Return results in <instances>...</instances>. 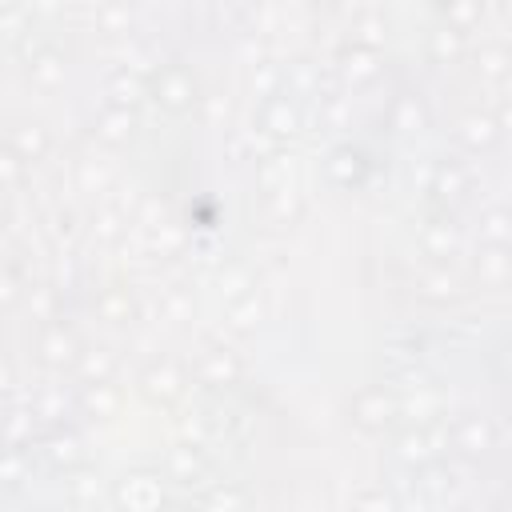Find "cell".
<instances>
[{
    "label": "cell",
    "instance_id": "1f68e13d",
    "mask_svg": "<svg viewBox=\"0 0 512 512\" xmlns=\"http://www.w3.org/2000/svg\"><path fill=\"white\" fill-rule=\"evenodd\" d=\"M440 16H444V28H452V32H472L480 20H484V4H476V0H456V4H440Z\"/></svg>",
    "mask_w": 512,
    "mask_h": 512
},
{
    "label": "cell",
    "instance_id": "7dc6e473",
    "mask_svg": "<svg viewBox=\"0 0 512 512\" xmlns=\"http://www.w3.org/2000/svg\"><path fill=\"white\" fill-rule=\"evenodd\" d=\"M92 232H96V240H116L120 232H124V212L120 208H104L96 220H92Z\"/></svg>",
    "mask_w": 512,
    "mask_h": 512
},
{
    "label": "cell",
    "instance_id": "bcb514c9",
    "mask_svg": "<svg viewBox=\"0 0 512 512\" xmlns=\"http://www.w3.org/2000/svg\"><path fill=\"white\" fill-rule=\"evenodd\" d=\"M348 100L340 96V92H332V96H320V120H324V128H344L348 124Z\"/></svg>",
    "mask_w": 512,
    "mask_h": 512
},
{
    "label": "cell",
    "instance_id": "d590c367",
    "mask_svg": "<svg viewBox=\"0 0 512 512\" xmlns=\"http://www.w3.org/2000/svg\"><path fill=\"white\" fill-rule=\"evenodd\" d=\"M28 480V452L0 444V488H20Z\"/></svg>",
    "mask_w": 512,
    "mask_h": 512
},
{
    "label": "cell",
    "instance_id": "277c9868",
    "mask_svg": "<svg viewBox=\"0 0 512 512\" xmlns=\"http://www.w3.org/2000/svg\"><path fill=\"white\" fill-rule=\"evenodd\" d=\"M448 444L464 456V460H480L496 448V424L484 412H460L448 428Z\"/></svg>",
    "mask_w": 512,
    "mask_h": 512
},
{
    "label": "cell",
    "instance_id": "db71d44e",
    "mask_svg": "<svg viewBox=\"0 0 512 512\" xmlns=\"http://www.w3.org/2000/svg\"><path fill=\"white\" fill-rule=\"evenodd\" d=\"M204 100V120H212V124H220V120H228V96H220V92H212V96H200Z\"/></svg>",
    "mask_w": 512,
    "mask_h": 512
},
{
    "label": "cell",
    "instance_id": "6f0895ef",
    "mask_svg": "<svg viewBox=\"0 0 512 512\" xmlns=\"http://www.w3.org/2000/svg\"><path fill=\"white\" fill-rule=\"evenodd\" d=\"M52 232H56L60 240H68V236L76 232V220H72V212H60V216H56V224H52Z\"/></svg>",
    "mask_w": 512,
    "mask_h": 512
},
{
    "label": "cell",
    "instance_id": "d4e9b609",
    "mask_svg": "<svg viewBox=\"0 0 512 512\" xmlns=\"http://www.w3.org/2000/svg\"><path fill=\"white\" fill-rule=\"evenodd\" d=\"M72 368H76L80 384H104L116 376V352L112 348H80Z\"/></svg>",
    "mask_w": 512,
    "mask_h": 512
},
{
    "label": "cell",
    "instance_id": "9f6ffc18",
    "mask_svg": "<svg viewBox=\"0 0 512 512\" xmlns=\"http://www.w3.org/2000/svg\"><path fill=\"white\" fill-rule=\"evenodd\" d=\"M152 244H156V252H172V248H180V232L172 224H156Z\"/></svg>",
    "mask_w": 512,
    "mask_h": 512
},
{
    "label": "cell",
    "instance_id": "6125c7cd",
    "mask_svg": "<svg viewBox=\"0 0 512 512\" xmlns=\"http://www.w3.org/2000/svg\"><path fill=\"white\" fill-rule=\"evenodd\" d=\"M36 512H56V508H36Z\"/></svg>",
    "mask_w": 512,
    "mask_h": 512
},
{
    "label": "cell",
    "instance_id": "ba28073f",
    "mask_svg": "<svg viewBox=\"0 0 512 512\" xmlns=\"http://www.w3.org/2000/svg\"><path fill=\"white\" fill-rule=\"evenodd\" d=\"M324 176H328L336 188L352 192V188H360L364 176H368V156H364L360 148H352V144H340V148L328 152V160H324Z\"/></svg>",
    "mask_w": 512,
    "mask_h": 512
},
{
    "label": "cell",
    "instance_id": "91938a15",
    "mask_svg": "<svg viewBox=\"0 0 512 512\" xmlns=\"http://www.w3.org/2000/svg\"><path fill=\"white\" fill-rule=\"evenodd\" d=\"M160 512H192V508H188V504H164Z\"/></svg>",
    "mask_w": 512,
    "mask_h": 512
},
{
    "label": "cell",
    "instance_id": "f1b7e54d",
    "mask_svg": "<svg viewBox=\"0 0 512 512\" xmlns=\"http://www.w3.org/2000/svg\"><path fill=\"white\" fill-rule=\"evenodd\" d=\"M416 488H420L428 500H448V492H456V472H452L448 464L432 460V464H424V468L416 472Z\"/></svg>",
    "mask_w": 512,
    "mask_h": 512
},
{
    "label": "cell",
    "instance_id": "6da1fadb",
    "mask_svg": "<svg viewBox=\"0 0 512 512\" xmlns=\"http://www.w3.org/2000/svg\"><path fill=\"white\" fill-rule=\"evenodd\" d=\"M148 96L168 112V116H184L192 112V104L200 100V88H196V76L184 68V64H160L152 72V84H148Z\"/></svg>",
    "mask_w": 512,
    "mask_h": 512
},
{
    "label": "cell",
    "instance_id": "f546056e",
    "mask_svg": "<svg viewBox=\"0 0 512 512\" xmlns=\"http://www.w3.org/2000/svg\"><path fill=\"white\" fill-rule=\"evenodd\" d=\"M32 420H36L32 408H8L0 416V444H8V448L32 444Z\"/></svg>",
    "mask_w": 512,
    "mask_h": 512
},
{
    "label": "cell",
    "instance_id": "be15d7a7",
    "mask_svg": "<svg viewBox=\"0 0 512 512\" xmlns=\"http://www.w3.org/2000/svg\"><path fill=\"white\" fill-rule=\"evenodd\" d=\"M0 24H4V8H0Z\"/></svg>",
    "mask_w": 512,
    "mask_h": 512
},
{
    "label": "cell",
    "instance_id": "7c38bea8",
    "mask_svg": "<svg viewBox=\"0 0 512 512\" xmlns=\"http://www.w3.org/2000/svg\"><path fill=\"white\" fill-rule=\"evenodd\" d=\"M40 456L52 472H72L84 464V448H80V436L68 432V428H52L40 436Z\"/></svg>",
    "mask_w": 512,
    "mask_h": 512
},
{
    "label": "cell",
    "instance_id": "d6a6232c",
    "mask_svg": "<svg viewBox=\"0 0 512 512\" xmlns=\"http://www.w3.org/2000/svg\"><path fill=\"white\" fill-rule=\"evenodd\" d=\"M260 316H264V304H260V296H256V292H248V296L232 300V304H228V312H224V320H228V328H232V332H252V328L260 324Z\"/></svg>",
    "mask_w": 512,
    "mask_h": 512
},
{
    "label": "cell",
    "instance_id": "11a10c76",
    "mask_svg": "<svg viewBox=\"0 0 512 512\" xmlns=\"http://www.w3.org/2000/svg\"><path fill=\"white\" fill-rule=\"evenodd\" d=\"M52 288L48 284H32V308H36V316L40 320H52Z\"/></svg>",
    "mask_w": 512,
    "mask_h": 512
},
{
    "label": "cell",
    "instance_id": "d6986e66",
    "mask_svg": "<svg viewBox=\"0 0 512 512\" xmlns=\"http://www.w3.org/2000/svg\"><path fill=\"white\" fill-rule=\"evenodd\" d=\"M388 124H392V132H400V136H420V132L428 128V108H424V100H420L416 92H400V96L392 100V108H388Z\"/></svg>",
    "mask_w": 512,
    "mask_h": 512
},
{
    "label": "cell",
    "instance_id": "44dd1931",
    "mask_svg": "<svg viewBox=\"0 0 512 512\" xmlns=\"http://www.w3.org/2000/svg\"><path fill=\"white\" fill-rule=\"evenodd\" d=\"M420 248H424L432 260L456 256V248H460V228H456L448 216H432V220L420 228Z\"/></svg>",
    "mask_w": 512,
    "mask_h": 512
},
{
    "label": "cell",
    "instance_id": "74e56055",
    "mask_svg": "<svg viewBox=\"0 0 512 512\" xmlns=\"http://www.w3.org/2000/svg\"><path fill=\"white\" fill-rule=\"evenodd\" d=\"M248 292H252L248 268L244 264H224V272H220V296H224V304H232V300H240Z\"/></svg>",
    "mask_w": 512,
    "mask_h": 512
},
{
    "label": "cell",
    "instance_id": "e7e4bbea",
    "mask_svg": "<svg viewBox=\"0 0 512 512\" xmlns=\"http://www.w3.org/2000/svg\"><path fill=\"white\" fill-rule=\"evenodd\" d=\"M460 512H468V508H460Z\"/></svg>",
    "mask_w": 512,
    "mask_h": 512
},
{
    "label": "cell",
    "instance_id": "f5cc1de1",
    "mask_svg": "<svg viewBox=\"0 0 512 512\" xmlns=\"http://www.w3.org/2000/svg\"><path fill=\"white\" fill-rule=\"evenodd\" d=\"M280 68L276 64H256V72H252V88H256V96H276L280 88Z\"/></svg>",
    "mask_w": 512,
    "mask_h": 512
},
{
    "label": "cell",
    "instance_id": "30bf717a",
    "mask_svg": "<svg viewBox=\"0 0 512 512\" xmlns=\"http://www.w3.org/2000/svg\"><path fill=\"white\" fill-rule=\"evenodd\" d=\"M336 76H340V84H348V88L372 84V80L380 76V52H368V48H360V44H344L340 56H336Z\"/></svg>",
    "mask_w": 512,
    "mask_h": 512
},
{
    "label": "cell",
    "instance_id": "4fadbf2b",
    "mask_svg": "<svg viewBox=\"0 0 512 512\" xmlns=\"http://www.w3.org/2000/svg\"><path fill=\"white\" fill-rule=\"evenodd\" d=\"M428 192L448 208V204H460L468 192H472V176L460 160H440L432 168V180H428Z\"/></svg>",
    "mask_w": 512,
    "mask_h": 512
},
{
    "label": "cell",
    "instance_id": "4316f807",
    "mask_svg": "<svg viewBox=\"0 0 512 512\" xmlns=\"http://www.w3.org/2000/svg\"><path fill=\"white\" fill-rule=\"evenodd\" d=\"M120 492H132V500H128V512H160V508H164L160 484H156L148 472H132V476H124Z\"/></svg>",
    "mask_w": 512,
    "mask_h": 512
},
{
    "label": "cell",
    "instance_id": "52a82bcc",
    "mask_svg": "<svg viewBox=\"0 0 512 512\" xmlns=\"http://www.w3.org/2000/svg\"><path fill=\"white\" fill-rule=\"evenodd\" d=\"M500 132H504V124H500V116H492V112H468V116H460V124H456V140H460V148L464 152H492L496 148V140H500Z\"/></svg>",
    "mask_w": 512,
    "mask_h": 512
},
{
    "label": "cell",
    "instance_id": "8992f818",
    "mask_svg": "<svg viewBox=\"0 0 512 512\" xmlns=\"http://www.w3.org/2000/svg\"><path fill=\"white\" fill-rule=\"evenodd\" d=\"M164 468H168V476H172L176 484H184V488H208V480H212V464H208L204 452L192 448V444L168 448Z\"/></svg>",
    "mask_w": 512,
    "mask_h": 512
},
{
    "label": "cell",
    "instance_id": "ab89813d",
    "mask_svg": "<svg viewBox=\"0 0 512 512\" xmlns=\"http://www.w3.org/2000/svg\"><path fill=\"white\" fill-rule=\"evenodd\" d=\"M68 476H72V480H68V492H72L76 504H92V500L100 496V476H96L92 468H72Z\"/></svg>",
    "mask_w": 512,
    "mask_h": 512
},
{
    "label": "cell",
    "instance_id": "ee69618b",
    "mask_svg": "<svg viewBox=\"0 0 512 512\" xmlns=\"http://www.w3.org/2000/svg\"><path fill=\"white\" fill-rule=\"evenodd\" d=\"M76 180H80L84 192H104L112 176H108V168H104L100 160H80V164H76Z\"/></svg>",
    "mask_w": 512,
    "mask_h": 512
},
{
    "label": "cell",
    "instance_id": "f907efd6",
    "mask_svg": "<svg viewBox=\"0 0 512 512\" xmlns=\"http://www.w3.org/2000/svg\"><path fill=\"white\" fill-rule=\"evenodd\" d=\"M20 296H24V280H20L12 268H0V312L16 308Z\"/></svg>",
    "mask_w": 512,
    "mask_h": 512
},
{
    "label": "cell",
    "instance_id": "ac0fdd59",
    "mask_svg": "<svg viewBox=\"0 0 512 512\" xmlns=\"http://www.w3.org/2000/svg\"><path fill=\"white\" fill-rule=\"evenodd\" d=\"M96 316L108 320V324H136L140 304L124 284H108V288L96 292Z\"/></svg>",
    "mask_w": 512,
    "mask_h": 512
},
{
    "label": "cell",
    "instance_id": "680465c9",
    "mask_svg": "<svg viewBox=\"0 0 512 512\" xmlns=\"http://www.w3.org/2000/svg\"><path fill=\"white\" fill-rule=\"evenodd\" d=\"M12 392V368L0 360V396H8Z\"/></svg>",
    "mask_w": 512,
    "mask_h": 512
},
{
    "label": "cell",
    "instance_id": "2e32d148",
    "mask_svg": "<svg viewBox=\"0 0 512 512\" xmlns=\"http://www.w3.org/2000/svg\"><path fill=\"white\" fill-rule=\"evenodd\" d=\"M76 356H80V344H76V336H72L68 324H48L40 332V360L48 368H72Z\"/></svg>",
    "mask_w": 512,
    "mask_h": 512
},
{
    "label": "cell",
    "instance_id": "7402d4cb",
    "mask_svg": "<svg viewBox=\"0 0 512 512\" xmlns=\"http://www.w3.org/2000/svg\"><path fill=\"white\" fill-rule=\"evenodd\" d=\"M104 92H108V108H124V112H136V108H140V100L148 96V84H144L136 72L120 68V72H112V76H108Z\"/></svg>",
    "mask_w": 512,
    "mask_h": 512
},
{
    "label": "cell",
    "instance_id": "f35d334b",
    "mask_svg": "<svg viewBox=\"0 0 512 512\" xmlns=\"http://www.w3.org/2000/svg\"><path fill=\"white\" fill-rule=\"evenodd\" d=\"M384 36H388V24H384L380 16H360L356 28H352V44H360V48H368V52H380Z\"/></svg>",
    "mask_w": 512,
    "mask_h": 512
},
{
    "label": "cell",
    "instance_id": "e0dca14e",
    "mask_svg": "<svg viewBox=\"0 0 512 512\" xmlns=\"http://www.w3.org/2000/svg\"><path fill=\"white\" fill-rule=\"evenodd\" d=\"M280 80L288 96H332V84L312 60H292L288 68H280Z\"/></svg>",
    "mask_w": 512,
    "mask_h": 512
},
{
    "label": "cell",
    "instance_id": "3957f363",
    "mask_svg": "<svg viewBox=\"0 0 512 512\" xmlns=\"http://www.w3.org/2000/svg\"><path fill=\"white\" fill-rule=\"evenodd\" d=\"M140 392L144 400H152L156 408H172L184 396V368L172 356H156L144 364L140 372Z\"/></svg>",
    "mask_w": 512,
    "mask_h": 512
},
{
    "label": "cell",
    "instance_id": "9a60e30c",
    "mask_svg": "<svg viewBox=\"0 0 512 512\" xmlns=\"http://www.w3.org/2000/svg\"><path fill=\"white\" fill-rule=\"evenodd\" d=\"M28 84L36 92H56L64 84V52L52 48V44H40L28 56Z\"/></svg>",
    "mask_w": 512,
    "mask_h": 512
},
{
    "label": "cell",
    "instance_id": "c3c4849f",
    "mask_svg": "<svg viewBox=\"0 0 512 512\" xmlns=\"http://www.w3.org/2000/svg\"><path fill=\"white\" fill-rule=\"evenodd\" d=\"M160 308H164L168 320H184L192 312V292L188 288H168L164 300H160Z\"/></svg>",
    "mask_w": 512,
    "mask_h": 512
},
{
    "label": "cell",
    "instance_id": "7a4b0ae2",
    "mask_svg": "<svg viewBox=\"0 0 512 512\" xmlns=\"http://www.w3.org/2000/svg\"><path fill=\"white\" fill-rule=\"evenodd\" d=\"M348 416H352V424H356L360 432L380 436V432L392 428V420H396V396H392L388 388H380V384H368V388H360V392L352 396Z\"/></svg>",
    "mask_w": 512,
    "mask_h": 512
},
{
    "label": "cell",
    "instance_id": "4dcf8cb0",
    "mask_svg": "<svg viewBox=\"0 0 512 512\" xmlns=\"http://www.w3.org/2000/svg\"><path fill=\"white\" fill-rule=\"evenodd\" d=\"M512 244V216L508 208H488L480 216V248H508Z\"/></svg>",
    "mask_w": 512,
    "mask_h": 512
},
{
    "label": "cell",
    "instance_id": "816d5d0a",
    "mask_svg": "<svg viewBox=\"0 0 512 512\" xmlns=\"http://www.w3.org/2000/svg\"><path fill=\"white\" fill-rule=\"evenodd\" d=\"M96 20H100L108 32H128L132 12H128L124 4H104V8H96Z\"/></svg>",
    "mask_w": 512,
    "mask_h": 512
},
{
    "label": "cell",
    "instance_id": "e575fe53",
    "mask_svg": "<svg viewBox=\"0 0 512 512\" xmlns=\"http://www.w3.org/2000/svg\"><path fill=\"white\" fill-rule=\"evenodd\" d=\"M428 52H432V60H436V64H456V60L464 56V36L440 24V28L428 36Z\"/></svg>",
    "mask_w": 512,
    "mask_h": 512
},
{
    "label": "cell",
    "instance_id": "94428289",
    "mask_svg": "<svg viewBox=\"0 0 512 512\" xmlns=\"http://www.w3.org/2000/svg\"><path fill=\"white\" fill-rule=\"evenodd\" d=\"M8 212V188H0V216Z\"/></svg>",
    "mask_w": 512,
    "mask_h": 512
},
{
    "label": "cell",
    "instance_id": "836d02e7",
    "mask_svg": "<svg viewBox=\"0 0 512 512\" xmlns=\"http://www.w3.org/2000/svg\"><path fill=\"white\" fill-rule=\"evenodd\" d=\"M420 296L424 300H436V304H448V300L460 296V284H456V276L448 268H436V272H424L420 276Z\"/></svg>",
    "mask_w": 512,
    "mask_h": 512
},
{
    "label": "cell",
    "instance_id": "f6af8a7d",
    "mask_svg": "<svg viewBox=\"0 0 512 512\" xmlns=\"http://www.w3.org/2000/svg\"><path fill=\"white\" fill-rule=\"evenodd\" d=\"M24 168H28V164H24L8 144H0V188L12 192L16 184H24Z\"/></svg>",
    "mask_w": 512,
    "mask_h": 512
},
{
    "label": "cell",
    "instance_id": "7bdbcfd3",
    "mask_svg": "<svg viewBox=\"0 0 512 512\" xmlns=\"http://www.w3.org/2000/svg\"><path fill=\"white\" fill-rule=\"evenodd\" d=\"M180 432H184V444L204 448V444L212 440V420H208V412H192V416H184V420H180Z\"/></svg>",
    "mask_w": 512,
    "mask_h": 512
},
{
    "label": "cell",
    "instance_id": "681fc988",
    "mask_svg": "<svg viewBox=\"0 0 512 512\" xmlns=\"http://www.w3.org/2000/svg\"><path fill=\"white\" fill-rule=\"evenodd\" d=\"M32 412L56 424V420L64 416V392H60V388H44V392L36 396V404H32Z\"/></svg>",
    "mask_w": 512,
    "mask_h": 512
},
{
    "label": "cell",
    "instance_id": "8fae6325",
    "mask_svg": "<svg viewBox=\"0 0 512 512\" xmlns=\"http://www.w3.org/2000/svg\"><path fill=\"white\" fill-rule=\"evenodd\" d=\"M240 376H244V364H240V356L228 352V348H208V352H200V360H196V380L208 384V388H232Z\"/></svg>",
    "mask_w": 512,
    "mask_h": 512
},
{
    "label": "cell",
    "instance_id": "83f0119b",
    "mask_svg": "<svg viewBox=\"0 0 512 512\" xmlns=\"http://www.w3.org/2000/svg\"><path fill=\"white\" fill-rule=\"evenodd\" d=\"M476 276L484 288H504L512 276V256L508 248H480L476 252Z\"/></svg>",
    "mask_w": 512,
    "mask_h": 512
},
{
    "label": "cell",
    "instance_id": "60d3db41",
    "mask_svg": "<svg viewBox=\"0 0 512 512\" xmlns=\"http://www.w3.org/2000/svg\"><path fill=\"white\" fill-rule=\"evenodd\" d=\"M348 512H400V504L384 488H364V492L352 496V508Z\"/></svg>",
    "mask_w": 512,
    "mask_h": 512
},
{
    "label": "cell",
    "instance_id": "cb8c5ba5",
    "mask_svg": "<svg viewBox=\"0 0 512 512\" xmlns=\"http://www.w3.org/2000/svg\"><path fill=\"white\" fill-rule=\"evenodd\" d=\"M80 412H84L88 420H112V416L120 412V388H116L112 380H104V384H84V388H80Z\"/></svg>",
    "mask_w": 512,
    "mask_h": 512
},
{
    "label": "cell",
    "instance_id": "b9f144b4",
    "mask_svg": "<svg viewBox=\"0 0 512 512\" xmlns=\"http://www.w3.org/2000/svg\"><path fill=\"white\" fill-rule=\"evenodd\" d=\"M248 508V496L232 484L224 488H208V512H244Z\"/></svg>",
    "mask_w": 512,
    "mask_h": 512
},
{
    "label": "cell",
    "instance_id": "ffe728a7",
    "mask_svg": "<svg viewBox=\"0 0 512 512\" xmlns=\"http://www.w3.org/2000/svg\"><path fill=\"white\" fill-rule=\"evenodd\" d=\"M8 148H12L24 164H36V160H44V156H48L52 136H48V128H44V124H36V120H20V124L12 128V136H8Z\"/></svg>",
    "mask_w": 512,
    "mask_h": 512
},
{
    "label": "cell",
    "instance_id": "9c48e42d",
    "mask_svg": "<svg viewBox=\"0 0 512 512\" xmlns=\"http://www.w3.org/2000/svg\"><path fill=\"white\" fill-rule=\"evenodd\" d=\"M440 444H444V436H436V432H428V428H408V432H400L396 436V460L404 464V468H412V472H420L424 464H432V460H440Z\"/></svg>",
    "mask_w": 512,
    "mask_h": 512
},
{
    "label": "cell",
    "instance_id": "5b68a950",
    "mask_svg": "<svg viewBox=\"0 0 512 512\" xmlns=\"http://www.w3.org/2000/svg\"><path fill=\"white\" fill-rule=\"evenodd\" d=\"M256 124H260V132L272 136V140H292V136L304 128L300 100L288 96V92L264 96V100H260V112H256Z\"/></svg>",
    "mask_w": 512,
    "mask_h": 512
},
{
    "label": "cell",
    "instance_id": "603a6c76",
    "mask_svg": "<svg viewBox=\"0 0 512 512\" xmlns=\"http://www.w3.org/2000/svg\"><path fill=\"white\" fill-rule=\"evenodd\" d=\"M300 216H304V200H300V192H292V184L264 196V220H268L272 228H280V232H284V228H296Z\"/></svg>",
    "mask_w": 512,
    "mask_h": 512
},
{
    "label": "cell",
    "instance_id": "5bb4252c",
    "mask_svg": "<svg viewBox=\"0 0 512 512\" xmlns=\"http://www.w3.org/2000/svg\"><path fill=\"white\" fill-rule=\"evenodd\" d=\"M136 112H124V108H100L96 112V120H92V136L100 140V144H108V148H124V144H132V136H136Z\"/></svg>",
    "mask_w": 512,
    "mask_h": 512
},
{
    "label": "cell",
    "instance_id": "484cf974",
    "mask_svg": "<svg viewBox=\"0 0 512 512\" xmlns=\"http://www.w3.org/2000/svg\"><path fill=\"white\" fill-rule=\"evenodd\" d=\"M288 180H292V156H288V152L256 156V188H260L264 196L288 188Z\"/></svg>",
    "mask_w": 512,
    "mask_h": 512
},
{
    "label": "cell",
    "instance_id": "8d00e7d4",
    "mask_svg": "<svg viewBox=\"0 0 512 512\" xmlns=\"http://www.w3.org/2000/svg\"><path fill=\"white\" fill-rule=\"evenodd\" d=\"M508 68H512V56H508L504 44H484V48L476 52V72H480L484 80H504Z\"/></svg>",
    "mask_w": 512,
    "mask_h": 512
}]
</instances>
